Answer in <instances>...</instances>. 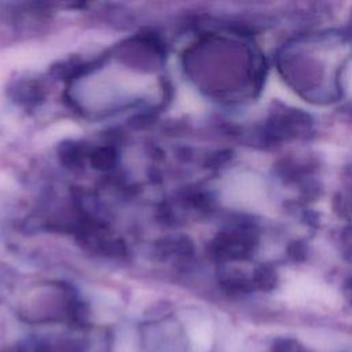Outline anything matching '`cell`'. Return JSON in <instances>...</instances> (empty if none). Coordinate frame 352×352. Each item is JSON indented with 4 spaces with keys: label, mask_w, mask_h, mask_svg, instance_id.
Here are the masks:
<instances>
[{
    "label": "cell",
    "mask_w": 352,
    "mask_h": 352,
    "mask_svg": "<svg viewBox=\"0 0 352 352\" xmlns=\"http://www.w3.org/2000/svg\"><path fill=\"white\" fill-rule=\"evenodd\" d=\"M153 80L121 66H106L85 76L80 95L82 102L95 109H107L148 94Z\"/></svg>",
    "instance_id": "cell-1"
},
{
    "label": "cell",
    "mask_w": 352,
    "mask_h": 352,
    "mask_svg": "<svg viewBox=\"0 0 352 352\" xmlns=\"http://www.w3.org/2000/svg\"><path fill=\"white\" fill-rule=\"evenodd\" d=\"M296 351H297L296 344L290 340H280L272 348V352H296Z\"/></svg>",
    "instance_id": "cell-2"
}]
</instances>
